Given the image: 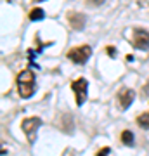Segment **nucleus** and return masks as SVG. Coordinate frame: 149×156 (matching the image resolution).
<instances>
[{
	"mask_svg": "<svg viewBox=\"0 0 149 156\" xmlns=\"http://www.w3.org/2000/svg\"><path fill=\"white\" fill-rule=\"evenodd\" d=\"M35 2H44V0H35Z\"/></svg>",
	"mask_w": 149,
	"mask_h": 156,
	"instance_id": "nucleus-13",
	"label": "nucleus"
},
{
	"mask_svg": "<svg viewBox=\"0 0 149 156\" xmlns=\"http://www.w3.org/2000/svg\"><path fill=\"white\" fill-rule=\"evenodd\" d=\"M73 92H75V97H76V104L78 106H83V102L87 101V87L88 82L85 78H78L73 82Z\"/></svg>",
	"mask_w": 149,
	"mask_h": 156,
	"instance_id": "nucleus-4",
	"label": "nucleus"
},
{
	"mask_svg": "<svg viewBox=\"0 0 149 156\" xmlns=\"http://www.w3.org/2000/svg\"><path fill=\"white\" fill-rule=\"evenodd\" d=\"M108 153H109V149H108V147H106L104 151H101V153H99V156H106V154H108Z\"/></svg>",
	"mask_w": 149,
	"mask_h": 156,
	"instance_id": "nucleus-12",
	"label": "nucleus"
},
{
	"mask_svg": "<svg viewBox=\"0 0 149 156\" xmlns=\"http://www.w3.org/2000/svg\"><path fill=\"white\" fill-rule=\"evenodd\" d=\"M132 45L139 50H147L149 49V31L146 30H133L132 33Z\"/></svg>",
	"mask_w": 149,
	"mask_h": 156,
	"instance_id": "nucleus-5",
	"label": "nucleus"
},
{
	"mask_svg": "<svg viewBox=\"0 0 149 156\" xmlns=\"http://www.w3.org/2000/svg\"><path fill=\"white\" fill-rule=\"evenodd\" d=\"M135 99V92L132 89H122L120 94H118V102H120V108L123 111L128 109V106L132 104V101Z\"/></svg>",
	"mask_w": 149,
	"mask_h": 156,
	"instance_id": "nucleus-6",
	"label": "nucleus"
},
{
	"mask_svg": "<svg viewBox=\"0 0 149 156\" xmlns=\"http://www.w3.org/2000/svg\"><path fill=\"white\" fill-rule=\"evenodd\" d=\"M122 140H123L125 146H132L133 144V134L130 132V130H125V132L122 134Z\"/></svg>",
	"mask_w": 149,
	"mask_h": 156,
	"instance_id": "nucleus-10",
	"label": "nucleus"
},
{
	"mask_svg": "<svg viewBox=\"0 0 149 156\" xmlns=\"http://www.w3.org/2000/svg\"><path fill=\"white\" fill-rule=\"evenodd\" d=\"M44 17H45L44 9H33V11L30 12V19H31V21H42Z\"/></svg>",
	"mask_w": 149,
	"mask_h": 156,
	"instance_id": "nucleus-8",
	"label": "nucleus"
},
{
	"mask_svg": "<svg viewBox=\"0 0 149 156\" xmlns=\"http://www.w3.org/2000/svg\"><path fill=\"white\" fill-rule=\"evenodd\" d=\"M88 4H92V5H102L106 0H87Z\"/></svg>",
	"mask_w": 149,
	"mask_h": 156,
	"instance_id": "nucleus-11",
	"label": "nucleus"
},
{
	"mask_svg": "<svg viewBox=\"0 0 149 156\" xmlns=\"http://www.w3.org/2000/svg\"><path fill=\"white\" fill-rule=\"evenodd\" d=\"M92 56V49L88 45H82V47H76V49H71L68 52V57L69 61H73L75 64H85L88 61V57Z\"/></svg>",
	"mask_w": 149,
	"mask_h": 156,
	"instance_id": "nucleus-3",
	"label": "nucleus"
},
{
	"mask_svg": "<svg viewBox=\"0 0 149 156\" xmlns=\"http://www.w3.org/2000/svg\"><path fill=\"white\" fill-rule=\"evenodd\" d=\"M68 19H69V24H71L73 30H76V31H80V30L85 28V16L83 14H80V12H71L69 16H68Z\"/></svg>",
	"mask_w": 149,
	"mask_h": 156,
	"instance_id": "nucleus-7",
	"label": "nucleus"
},
{
	"mask_svg": "<svg viewBox=\"0 0 149 156\" xmlns=\"http://www.w3.org/2000/svg\"><path fill=\"white\" fill-rule=\"evenodd\" d=\"M137 123H139L140 128H146V130H147L149 128V113H142V115L137 118Z\"/></svg>",
	"mask_w": 149,
	"mask_h": 156,
	"instance_id": "nucleus-9",
	"label": "nucleus"
},
{
	"mask_svg": "<svg viewBox=\"0 0 149 156\" xmlns=\"http://www.w3.org/2000/svg\"><path fill=\"white\" fill-rule=\"evenodd\" d=\"M17 90L23 99H30L37 90V83H35V73L31 69H24L17 75Z\"/></svg>",
	"mask_w": 149,
	"mask_h": 156,
	"instance_id": "nucleus-1",
	"label": "nucleus"
},
{
	"mask_svg": "<svg viewBox=\"0 0 149 156\" xmlns=\"http://www.w3.org/2000/svg\"><path fill=\"white\" fill-rule=\"evenodd\" d=\"M40 125H42L40 118H26V120H23L21 128H23V132L26 134L30 144H33L35 140H37V132H38Z\"/></svg>",
	"mask_w": 149,
	"mask_h": 156,
	"instance_id": "nucleus-2",
	"label": "nucleus"
}]
</instances>
